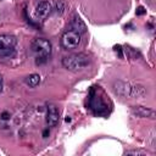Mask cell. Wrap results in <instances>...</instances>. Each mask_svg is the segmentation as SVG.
<instances>
[{"mask_svg": "<svg viewBox=\"0 0 156 156\" xmlns=\"http://www.w3.org/2000/svg\"><path fill=\"white\" fill-rule=\"evenodd\" d=\"M2 90V76L0 74V91Z\"/></svg>", "mask_w": 156, "mask_h": 156, "instance_id": "2e32d148", "label": "cell"}, {"mask_svg": "<svg viewBox=\"0 0 156 156\" xmlns=\"http://www.w3.org/2000/svg\"><path fill=\"white\" fill-rule=\"evenodd\" d=\"M16 37L11 34H0V58H11L16 54Z\"/></svg>", "mask_w": 156, "mask_h": 156, "instance_id": "277c9868", "label": "cell"}, {"mask_svg": "<svg viewBox=\"0 0 156 156\" xmlns=\"http://www.w3.org/2000/svg\"><path fill=\"white\" fill-rule=\"evenodd\" d=\"M40 83V76L37 73H32L26 78V84L30 88H35Z\"/></svg>", "mask_w": 156, "mask_h": 156, "instance_id": "8fae6325", "label": "cell"}, {"mask_svg": "<svg viewBox=\"0 0 156 156\" xmlns=\"http://www.w3.org/2000/svg\"><path fill=\"white\" fill-rule=\"evenodd\" d=\"M79 44H80V34L73 29L65 32L61 37V45L65 50L76 49V48H78Z\"/></svg>", "mask_w": 156, "mask_h": 156, "instance_id": "5b68a950", "label": "cell"}, {"mask_svg": "<svg viewBox=\"0 0 156 156\" xmlns=\"http://www.w3.org/2000/svg\"><path fill=\"white\" fill-rule=\"evenodd\" d=\"M90 65V58L88 55L78 52V54H72L68 56H65L62 58V66L72 72H78L84 68H87Z\"/></svg>", "mask_w": 156, "mask_h": 156, "instance_id": "7a4b0ae2", "label": "cell"}, {"mask_svg": "<svg viewBox=\"0 0 156 156\" xmlns=\"http://www.w3.org/2000/svg\"><path fill=\"white\" fill-rule=\"evenodd\" d=\"M132 112L138 116V117H143V118H155V111L145 107V106H133L132 107Z\"/></svg>", "mask_w": 156, "mask_h": 156, "instance_id": "9c48e42d", "label": "cell"}, {"mask_svg": "<svg viewBox=\"0 0 156 156\" xmlns=\"http://www.w3.org/2000/svg\"><path fill=\"white\" fill-rule=\"evenodd\" d=\"M145 12H146V10H145V7H144V6H139V7L136 9V11H135L136 16H141V15H144Z\"/></svg>", "mask_w": 156, "mask_h": 156, "instance_id": "5bb4252c", "label": "cell"}, {"mask_svg": "<svg viewBox=\"0 0 156 156\" xmlns=\"http://www.w3.org/2000/svg\"><path fill=\"white\" fill-rule=\"evenodd\" d=\"M113 90L116 94L124 96V98H141L146 93L144 87L138 85V84L126 83L122 80H118L113 84Z\"/></svg>", "mask_w": 156, "mask_h": 156, "instance_id": "3957f363", "label": "cell"}, {"mask_svg": "<svg viewBox=\"0 0 156 156\" xmlns=\"http://www.w3.org/2000/svg\"><path fill=\"white\" fill-rule=\"evenodd\" d=\"M56 11H57V13H63V11H65V2L62 1V0H57L56 1Z\"/></svg>", "mask_w": 156, "mask_h": 156, "instance_id": "7c38bea8", "label": "cell"}, {"mask_svg": "<svg viewBox=\"0 0 156 156\" xmlns=\"http://www.w3.org/2000/svg\"><path fill=\"white\" fill-rule=\"evenodd\" d=\"M89 105H90V108L95 113H98V115H102V113H105L107 111V107H106L105 101L101 98H99L94 93V90L90 91V102H89Z\"/></svg>", "mask_w": 156, "mask_h": 156, "instance_id": "8992f818", "label": "cell"}, {"mask_svg": "<svg viewBox=\"0 0 156 156\" xmlns=\"http://www.w3.org/2000/svg\"><path fill=\"white\" fill-rule=\"evenodd\" d=\"M58 118H60L58 108L54 104H49L46 110V124L49 127H55L58 123Z\"/></svg>", "mask_w": 156, "mask_h": 156, "instance_id": "52a82bcc", "label": "cell"}, {"mask_svg": "<svg viewBox=\"0 0 156 156\" xmlns=\"http://www.w3.org/2000/svg\"><path fill=\"white\" fill-rule=\"evenodd\" d=\"M9 117H10V115H9L7 112H4V113L1 115V118H2V119H9Z\"/></svg>", "mask_w": 156, "mask_h": 156, "instance_id": "9a60e30c", "label": "cell"}, {"mask_svg": "<svg viewBox=\"0 0 156 156\" xmlns=\"http://www.w3.org/2000/svg\"><path fill=\"white\" fill-rule=\"evenodd\" d=\"M71 26H72V29L76 30L77 33H79V34H82V33H84V32L87 30L85 23H84V22L80 20V17H78V16H74V17H73Z\"/></svg>", "mask_w": 156, "mask_h": 156, "instance_id": "30bf717a", "label": "cell"}, {"mask_svg": "<svg viewBox=\"0 0 156 156\" xmlns=\"http://www.w3.org/2000/svg\"><path fill=\"white\" fill-rule=\"evenodd\" d=\"M126 155H145V151H141V150H129V151H126Z\"/></svg>", "mask_w": 156, "mask_h": 156, "instance_id": "4fadbf2b", "label": "cell"}, {"mask_svg": "<svg viewBox=\"0 0 156 156\" xmlns=\"http://www.w3.org/2000/svg\"><path fill=\"white\" fill-rule=\"evenodd\" d=\"M32 52L34 54L35 63L43 65L51 54V43L45 38H35L32 41Z\"/></svg>", "mask_w": 156, "mask_h": 156, "instance_id": "6da1fadb", "label": "cell"}, {"mask_svg": "<svg viewBox=\"0 0 156 156\" xmlns=\"http://www.w3.org/2000/svg\"><path fill=\"white\" fill-rule=\"evenodd\" d=\"M52 10V5L49 1H40L37 6H35V17L39 20H44Z\"/></svg>", "mask_w": 156, "mask_h": 156, "instance_id": "ba28073f", "label": "cell"}]
</instances>
